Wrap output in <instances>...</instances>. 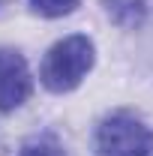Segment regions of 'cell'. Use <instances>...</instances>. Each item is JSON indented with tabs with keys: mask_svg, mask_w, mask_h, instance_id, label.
<instances>
[{
	"mask_svg": "<svg viewBox=\"0 0 153 156\" xmlns=\"http://www.w3.org/2000/svg\"><path fill=\"white\" fill-rule=\"evenodd\" d=\"M93 60H96L93 42L81 33H75V36H66L48 48L42 69H39V78L51 93H69L93 69Z\"/></svg>",
	"mask_w": 153,
	"mask_h": 156,
	"instance_id": "obj_1",
	"label": "cell"
},
{
	"mask_svg": "<svg viewBox=\"0 0 153 156\" xmlns=\"http://www.w3.org/2000/svg\"><path fill=\"white\" fill-rule=\"evenodd\" d=\"M99 156H153V129L129 111L108 114L96 126Z\"/></svg>",
	"mask_w": 153,
	"mask_h": 156,
	"instance_id": "obj_2",
	"label": "cell"
},
{
	"mask_svg": "<svg viewBox=\"0 0 153 156\" xmlns=\"http://www.w3.org/2000/svg\"><path fill=\"white\" fill-rule=\"evenodd\" d=\"M33 90V78L27 60L15 48H0V111H15L27 102Z\"/></svg>",
	"mask_w": 153,
	"mask_h": 156,
	"instance_id": "obj_3",
	"label": "cell"
},
{
	"mask_svg": "<svg viewBox=\"0 0 153 156\" xmlns=\"http://www.w3.org/2000/svg\"><path fill=\"white\" fill-rule=\"evenodd\" d=\"M102 9L120 30H135L147 18V0H102Z\"/></svg>",
	"mask_w": 153,
	"mask_h": 156,
	"instance_id": "obj_4",
	"label": "cell"
},
{
	"mask_svg": "<svg viewBox=\"0 0 153 156\" xmlns=\"http://www.w3.org/2000/svg\"><path fill=\"white\" fill-rule=\"evenodd\" d=\"M18 156H66V153H63V144L57 141V135L39 132V135H30L21 144Z\"/></svg>",
	"mask_w": 153,
	"mask_h": 156,
	"instance_id": "obj_5",
	"label": "cell"
},
{
	"mask_svg": "<svg viewBox=\"0 0 153 156\" xmlns=\"http://www.w3.org/2000/svg\"><path fill=\"white\" fill-rule=\"evenodd\" d=\"M30 9L36 15H45V18H60V15H69L78 6V0H27Z\"/></svg>",
	"mask_w": 153,
	"mask_h": 156,
	"instance_id": "obj_6",
	"label": "cell"
}]
</instances>
